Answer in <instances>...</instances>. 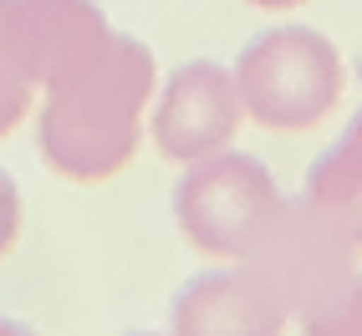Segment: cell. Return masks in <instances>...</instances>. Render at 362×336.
I'll return each mask as SVG.
<instances>
[{"mask_svg":"<svg viewBox=\"0 0 362 336\" xmlns=\"http://www.w3.org/2000/svg\"><path fill=\"white\" fill-rule=\"evenodd\" d=\"M153 97L148 46L112 31L87 61L46 82L41 102V158L71 184H103L128 168L143 138V112Z\"/></svg>","mask_w":362,"mask_h":336,"instance_id":"1","label":"cell"},{"mask_svg":"<svg viewBox=\"0 0 362 336\" xmlns=\"http://www.w3.org/2000/svg\"><path fill=\"white\" fill-rule=\"evenodd\" d=\"M235 71V92L245 117L271 133H306L342 97V56L311 26H271L260 31Z\"/></svg>","mask_w":362,"mask_h":336,"instance_id":"2","label":"cell"},{"mask_svg":"<svg viewBox=\"0 0 362 336\" xmlns=\"http://www.w3.org/2000/svg\"><path fill=\"white\" fill-rule=\"evenodd\" d=\"M281 204L271 168L235 148L184 163V179L174 184V220L209 260H245Z\"/></svg>","mask_w":362,"mask_h":336,"instance_id":"3","label":"cell"},{"mask_svg":"<svg viewBox=\"0 0 362 336\" xmlns=\"http://www.w3.org/2000/svg\"><path fill=\"white\" fill-rule=\"evenodd\" d=\"M357 250L362 245L347 234L337 214H327L317 199L296 194L276 209V220L265 224V234L240 265L286 306V316H301L306 306H317L342 280L357 275Z\"/></svg>","mask_w":362,"mask_h":336,"instance_id":"4","label":"cell"},{"mask_svg":"<svg viewBox=\"0 0 362 336\" xmlns=\"http://www.w3.org/2000/svg\"><path fill=\"white\" fill-rule=\"evenodd\" d=\"M240 117H245V107L235 92V71L220 61H184L153 102L148 138L163 158L194 163L230 148L240 133Z\"/></svg>","mask_w":362,"mask_h":336,"instance_id":"5","label":"cell"},{"mask_svg":"<svg viewBox=\"0 0 362 336\" xmlns=\"http://www.w3.org/2000/svg\"><path fill=\"white\" fill-rule=\"evenodd\" d=\"M286 321V306L240 260L189 275L168 306L174 336H281Z\"/></svg>","mask_w":362,"mask_h":336,"instance_id":"6","label":"cell"},{"mask_svg":"<svg viewBox=\"0 0 362 336\" xmlns=\"http://www.w3.org/2000/svg\"><path fill=\"white\" fill-rule=\"evenodd\" d=\"M107 36L112 26L92 0H11V41L36 87L87 61Z\"/></svg>","mask_w":362,"mask_h":336,"instance_id":"7","label":"cell"},{"mask_svg":"<svg viewBox=\"0 0 362 336\" xmlns=\"http://www.w3.org/2000/svg\"><path fill=\"white\" fill-rule=\"evenodd\" d=\"M306 199H317L327 214L347 224V234L362 245V112L347 123V133L306 168Z\"/></svg>","mask_w":362,"mask_h":336,"instance_id":"8","label":"cell"},{"mask_svg":"<svg viewBox=\"0 0 362 336\" xmlns=\"http://www.w3.org/2000/svg\"><path fill=\"white\" fill-rule=\"evenodd\" d=\"M31 97H36V82L11 41V0H0V138L21 128V117L31 112Z\"/></svg>","mask_w":362,"mask_h":336,"instance_id":"9","label":"cell"},{"mask_svg":"<svg viewBox=\"0 0 362 336\" xmlns=\"http://www.w3.org/2000/svg\"><path fill=\"white\" fill-rule=\"evenodd\" d=\"M301 336H362V275L301 311Z\"/></svg>","mask_w":362,"mask_h":336,"instance_id":"10","label":"cell"},{"mask_svg":"<svg viewBox=\"0 0 362 336\" xmlns=\"http://www.w3.org/2000/svg\"><path fill=\"white\" fill-rule=\"evenodd\" d=\"M16 234H21V188H16V179L6 168H0V260L11 255Z\"/></svg>","mask_w":362,"mask_h":336,"instance_id":"11","label":"cell"},{"mask_svg":"<svg viewBox=\"0 0 362 336\" xmlns=\"http://www.w3.org/2000/svg\"><path fill=\"white\" fill-rule=\"evenodd\" d=\"M0 336H36L31 326H21L16 316H6V311H0Z\"/></svg>","mask_w":362,"mask_h":336,"instance_id":"12","label":"cell"},{"mask_svg":"<svg viewBox=\"0 0 362 336\" xmlns=\"http://www.w3.org/2000/svg\"><path fill=\"white\" fill-rule=\"evenodd\" d=\"M250 6H260V11H296V6H306V0H250Z\"/></svg>","mask_w":362,"mask_h":336,"instance_id":"13","label":"cell"},{"mask_svg":"<svg viewBox=\"0 0 362 336\" xmlns=\"http://www.w3.org/2000/svg\"><path fill=\"white\" fill-rule=\"evenodd\" d=\"M128 336H158V331H128Z\"/></svg>","mask_w":362,"mask_h":336,"instance_id":"14","label":"cell"}]
</instances>
